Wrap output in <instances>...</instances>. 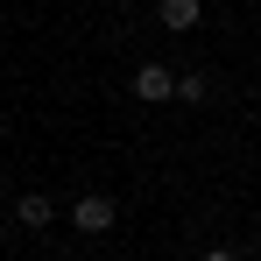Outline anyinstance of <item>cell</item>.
I'll list each match as a JSON object with an SVG mask.
<instances>
[{"instance_id":"6da1fadb","label":"cell","mask_w":261,"mask_h":261,"mask_svg":"<svg viewBox=\"0 0 261 261\" xmlns=\"http://www.w3.org/2000/svg\"><path fill=\"white\" fill-rule=\"evenodd\" d=\"M113 219H120V205H113L106 191H85V198L71 205V226H78V233H113Z\"/></svg>"},{"instance_id":"7a4b0ae2","label":"cell","mask_w":261,"mask_h":261,"mask_svg":"<svg viewBox=\"0 0 261 261\" xmlns=\"http://www.w3.org/2000/svg\"><path fill=\"white\" fill-rule=\"evenodd\" d=\"M155 21H163L170 36H191V29L205 21V0H155Z\"/></svg>"},{"instance_id":"3957f363","label":"cell","mask_w":261,"mask_h":261,"mask_svg":"<svg viewBox=\"0 0 261 261\" xmlns=\"http://www.w3.org/2000/svg\"><path fill=\"white\" fill-rule=\"evenodd\" d=\"M14 219H21V226H29V233H43L49 219H57V205H49L43 191H21V198H14Z\"/></svg>"},{"instance_id":"277c9868","label":"cell","mask_w":261,"mask_h":261,"mask_svg":"<svg viewBox=\"0 0 261 261\" xmlns=\"http://www.w3.org/2000/svg\"><path fill=\"white\" fill-rule=\"evenodd\" d=\"M170 85H176V71H163V64H141L134 71V99H170Z\"/></svg>"},{"instance_id":"5b68a950","label":"cell","mask_w":261,"mask_h":261,"mask_svg":"<svg viewBox=\"0 0 261 261\" xmlns=\"http://www.w3.org/2000/svg\"><path fill=\"white\" fill-rule=\"evenodd\" d=\"M170 92H176V99H184V106H205V78H176Z\"/></svg>"},{"instance_id":"8992f818","label":"cell","mask_w":261,"mask_h":261,"mask_svg":"<svg viewBox=\"0 0 261 261\" xmlns=\"http://www.w3.org/2000/svg\"><path fill=\"white\" fill-rule=\"evenodd\" d=\"M205 261H240V254H233V247H205Z\"/></svg>"},{"instance_id":"52a82bcc","label":"cell","mask_w":261,"mask_h":261,"mask_svg":"<svg viewBox=\"0 0 261 261\" xmlns=\"http://www.w3.org/2000/svg\"><path fill=\"white\" fill-rule=\"evenodd\" d=\"M71 261H78V254H71Z\"/></svg>"}]
</instances>
